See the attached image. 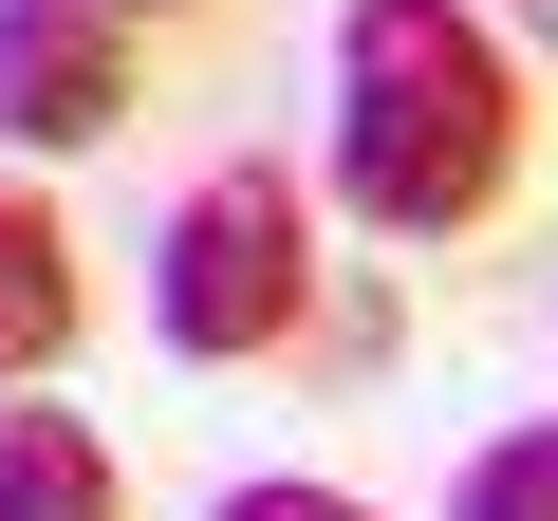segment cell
Masks as SVG:
<instances>
[{
    "mask_svg": "<svg viewBox=\"0 0 558 521\" xmlns=\"http://www.w3.org/2000/svg\"><path fill=\"white\" fill-rule=\"evenodd\" d=\"M447 521H558V428H502V447L447 484Z\"/></svg>",
    "mask_w": 558,
    "mask_h": 521,
    "instance_id": "cell-6",
    "label": "cell"
},
{
    "mask_svg": "<svg viewBox=\"0 0 558 521\" xmlns=\"http://www.w3.org/2000/svg\"><path fill=\"white\" fill-rule=\"evenodd\" d=\"M0 521H131L94 410H0Z\"/></svg>",
    "mask_w": 558,
    "mask_h": 521,
    "instance_id": "cell-5",
    "label": "cell"
},
{
    "mask_svg": "<svg viewBox=\"0 0 558 521\" xmlns=\"http://www.w3.org/2000/svg\"><path fill=\"white\" fill-rule=\"evenodd\" d=\"M521 186V75L465 0H354L336 20V205L373 242H465Z\"/></svg>",
    "mask_w": 558,
    "mask_h": 521,
    "instance_id": "cell-1",
    "label": "cell"
},
{
    "mask_svg": "<svg viewBox=\"0 0 558 521\" xmlns=\"http://www.w3.org/2000/svg\"><path fill=\"white\" fill-rule=\"evenodd\" d=\"M205 521H373V502H354V484H223Z\"/></svg>",
    "mask_w": 558,
    "mask_h": 521,
    "instance_id": "cell-7",
    "label": "cell"
},
{
    "mask_svg": "<svg viewBox=\"0 0 558 521\" xmlns=\"http://www.w3.org/2000/svg\"><path fill=\"white\" fill-rule=\"evenodd\" d=\"M0 131L20 149H112L131 131V20L112 0H0Z\"/></svg>",
    "mask_w": 558,
    "mask_h": 521,
    "instance_id": "cell-3",
    "label": "cell"
},
{
    "mask_svg": "<svg viewBox=\"0 0 558 521\" xmlns=\"http://www.w3.org/2000/svg\"><path fill=\"white\" fill-rule=\"evenodd\" d=\"M539 20H558V0H539Z\"/></svg>",
    "mask_w": 558,
    "mask_h": 521,
    "instance_id": "cell-9",
    "label": "cell"
},
{
    "mask_svg": "<svg viewBox=\"0 0 558 521\" xmlns=\"http://www.w3.org/2000/svg\"><path fill=\"white\" fill-rule=\"evenodd\" d=\"M75 317H94L75 223H57L38 186H0V391H20V373H57V354H75Z\"/></svg>",
    "mask_w": 558,
    "mask_h": 521,
    "instance_id": "cell-4",
    "label": "cell"
},
{
    "mask_svg": "<svg viewBox=\"0 0 558 521\" xmlns=\"http://www.w3.org/2000/svg\"><path fill=\"white\" fill-rule=\"evenodd\" d=\"M112 20H168V0H112Z\"/></svg>",
    "mask_w": 558,
    "mask_h": 521,
    "instance_id": "cell-8",
    "label": "cell"
},
{
    "mask_svg": "<svg viewBox=\"0 0 558 521\" xmlns=\"http://www.w3.org/2000/svg\"><path fill=\"white\" fill-rule=\"evenodd\" d=\"M317 317V205H299V168H205L186 205H168V242H149V336L168 354H205V373H242V354H279Z\"/></svg>",
    "mask_w": 558,
    "mask_h": 521,
    "instance_id": "cell-2",
    "label": "cell"
}]
</instances>
